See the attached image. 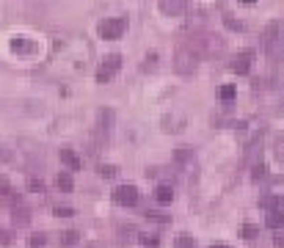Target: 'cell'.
<instances>
[{"label":"cell","mask_w":284,"mask_h":248,"mask_svg":"<svg viewBox=\"0 0 284 248\" xmlns=\"http://www.w3.org/2000/svg\"><path fill=\"white\" fill-rule=\"evenodd\" d=\"M160 11L166 14V17H177V14L185 11V6H188V0H157Z\"/></svg>","instance_id":"cell-6"},{"label":"cell","mask_w":284,"mask_h":248,"mask_svg":"<svg viewBox=\"0 0 284 248\" xmlns=\"http://www.w3.org/2000/svg\"><path fill=\"white\" fill-rule=\"evenodd\" d=\"M265 171H268L265 165L257 163V165H254V171H251V177H254V179H262V177H265Z\"/></svg>","instance_id":"cell-26"},{"label":"cell","mask_w":284,"mask_h":248,"mask_svg":"<svg viewBox=\"0 0 284 248\" xmlns=\"http://www.w3.org/2000/svg\"><path fill=\"white\" fill-rule=\"evenodd\" d=\"M61 163L66 165V168H69V171H77V168H80V165H83V160L77 157L75 154V149H61Z\"/></svg>","instance_id":"cell-7"},{"label":"cell","mask_w":284,"mask_h":248,"mask_svg":"<svg viewBox=\"0 0 284 248\" xmlns=\"http://www.w3.org/2000/svg\"><path fill=\"white\" fill-rule=\"evenodd\" d=\"M44 243H47V240H44V235H33V237H30V248H42Z\"/></svg>","instance_id":"cell-27"},{"label":"cell","mask_w":284,"mask_h":248,"mask_svg":"<svg viewBox=\"0 0 284 248\" xmlns=\"http://www.w3.org/2000/svg\"><path fill=\"white\" fill-rule=\"evenodd\" d=\"M163 130L166 132H182L185 130V116L179 111H171V113H166V116H163Z\"/></svg>","instance_id":"cell-5"},{"label":"cell","mask_w":284,"mask_h":248,"mask_svg":"<svg viewBox=\"0 0 284 248\" xmlns=\"http://www.w3.org/2000/svg\"><path fill=\"white\" fill-rule=\"evenodd\" d=\"M119 174V168L116 165H100V177H105V179H113Z\"/></svg>","instance_id":"cell-19"},{"label":"cell","mask_w":284,"mask_h":248,"mask_svg":"<svg viewBox=\"0 0 284 248\" xmlns=\"http://www.w3.org/2000/svg\"><path fill=\"white\" fill-rule=\"evenodd\" d=\"M55 185H58V190L69 193V190H72V177H69V174H58V177H55Z\"/></svg>","instance_id":"cell-14"},{"label":"cell","mask_w":284,"mask_h":248,"mask_svg":"<svg viewBox=\"0 0 284 248\" xmlns=\"http://www.w3.org/2000/svg\"><path fill=\"white\" fill-rule=\"evenodd\" d=\"M174 69L179 72V75H190V72L196 69V53L193 47H179L177 55H174Z\"/></svg>","instance_id":"cell-1"},{"label":"cell","mask_w":284,"mask_h":248,"mask_svg":"<svg viewBox=\"0 0 284 248\" xmlns=\"http://www.w3.org/2000/svg\"><path fill=\"white\" fill-rule=\"evenodd\" d=\"M77 243V232H64L61 235V246H75Z\"/></svg>","instance_id":"cell-20"},{"label":"cell","mask_w":284,"mask_h":248,"mask_svg":"<svg viewBox=\"0 0 284 248\" xmlns=\"http://www.w3.org/2000/svg\"><path fill=\"white\" fill-rule=\"evenodd\" d=\"M235 94H237L235 86H221V91H218V97H221L224 102H232V100H235Z\"/></svg>","instance_id":"cell-16"},{"label":"cell","mask_w":284,"mask_h":248,"mask_svg":"<svg viewBox=\"0 0 284 248\" xmlns=\"http://www.w3.org/2000/svg\"><path fill=\"white\" fill-rule=\"evenodd\" d=\"M260 204H262V207H268V210H273V207H279V196H273V193H271V196H265V199H262Z\"/></svg>","instance_id":"cell-21"},{"label":"cell","mask_w":284,"mask_h":248,"mask_svg":"<svg viewBox=\"0 0 284 248\" xmlns=\"http://www.w3.org/2000/svg\"><path fill=\"white\" fill-rule=\"evenodd\" d=\"M279 111H282V113H284V100H282V108H279Z\"/></svg>","instance_id":"cell-33"},{"label":"cell","mask_w":284,"mask_h":248,"mask_svg":"<svg viewBox=\"0 0 284 248\" xmlns=\"http://www.w3.org/2000/svg\"><path fill=\"white\" fill-rule=\"evenodd\" d=\"M28 185H30V190H36V193H44V182H42V179L30 177V179H28Z\"/></svg>","instance_id":"cell-22"},{"label":"cell","mask_w":284,"mask_h":248,"mask_svg":"<svg viewBox=\"0 0 284 248\" xmlns=\"http://www.w3.org/2000/svg\"><path fill=\"white\" fill-rule=\"evenodd\" d=\"M119 66H122V55H116V53L108 55V58L100 64V69H97V83H108L119 72Z\"/></svg>","instance_id":"cell-4"},{"label":"cell","mask_w":284,"mask_h":248,"mask_svg":"<svg viewBox=\"0 0 284 248\" xmlns=\"http://www.w3.org/2000/svg\"><path fill=\"white\" fill-rule=\"evenodd\" d=\"M127 30V19L122 17H111L100 22V36L102 39H122V33Z\"/></svg>","instance_id":"cell-2"},{"label":"cell","mask_w":284,"mask_h":248,"mask_svg":"<svg viewBox=\"0 0 284 248\" xmlns=\"http://www.w3.org/2000/svg\"><path fill=\"white\" fill-rule=\"evenodd\" d=\"M154 199H157L160 204H171L174 188H171V185H157V190H154Z\"/></svg>","instance_id":"cell-10"},{"label":"cell","mask_w":284,"mask_h":248,"mask_svg":"<svg viewBox=\"0 0 284 248\" xmlns=\"http://www.w3.org/2000/svg\"><path fill=\"white\" fill-rule=\"evenodd\" d=\"M224 22H226V28H232V30H246V25L237 22V19H232V17H226Z\"/></svg>","instance_id":"cell-25"},{"label":"cell","mask_w":284,"mask_h":248,"mask_svg":"<svg viewBox=\"0 0 284 248\" xmlns=\"http://www.w3.org/2000/svg\"><path fill=\"white\" fill-rule=\"evenodd\" d=\"M146 218L157 221V224H168V215H163V213H154V210H149V213H146Z\"/></svg>","instance_id":"cell-23"},{"label":"cell","mask_w":284,"mask_h":248,"mask_svg":"<svg viewBox=\"0 0 284 248\" xmlns=\"http://www.w3.org/2000/svg\"><path fill=\"white\" fill-rule=\"evenodd\" d=\"M210 248H229V246H210Z\"/></svg>","instance_id":"cell-32"},{"label":"cell","mask_w":284,"mask_h":248,"mask_svg":"<svg viewBox=\"0 0 284 248\" xmlns=\"http://www.w3.org/2000/svg\"><path fill=\"white\" fill-rule=\"evenodd\" d=\"M273 246H276V248H284V235L273 237Z\"/></svg>","instance_id":"cell-31"},{"label":"cell","mask_w":284,"mask_h":248,"mask_svg":"<svg viewBox=\"0 0 284 248\" xmlns=\"http://www.w3.org/2000/svg\"><path fill=\"white\" fill-rule=\"evenodd\" d=\"M243 237H246V240H257V237H260V229L251 226V224H246L243 226Z\"/></svg>","instance_id":"cell-18"},{"label":"cell","mask_w":284,"mask_h":248,"mask_svg":"<svg viewBox=\"0 0 284 248\" xmlns=\"http://www.w3.org/2000/svg\"><path fill=\"white\" fill-rule=\"evenodd\" d=\"M268 193H273V196H279V199H282V196H284V177L271 179V185H268Z\"/></svg>","instance_id":"cell-11"},{"label":"cell","mask_w":284,"mask_h":248,"mask_svg":"<svg viewBox=\"0 0 284 248\" xmlns=\"http://www.w3.org/2000/svg\"><path fill=\"white\" fill-rule=\"evenodd\" d=\"M113 124V111H100V130L108 135V130H111Z\"/></svg>","instance_id":"cell-12"},{"label":"cell","mask_w":284,"mask_h":248,"mask_svg":"<svg viewBox=\"0 0 284 248\" xmlns=\"http://www.w3.org/2000/svg\"><path fill=\"white\" fill-rule=\"evenodd\" d=\"M154 61H157V55H146V64H143V69H154Z\"/></svg>","instance_id":"cell-30"},{"label":"cell","mask_w":284,"mask_h":248,"mask_svg":"<svg viewBox=\"0 0 284 248\" xmlns=\"http://www.w3.org/2000/svg\"><path fill=\"white\" fill-rule=\"evenodd\" d=\"M8 190H11V185H8V179H6V177H0V196H6Z\"/></svg>","instance_id":"cell-29"},{"label":"cell","mask_w":284,"mask_h":248,"mask_svg":"<svg viewBox=\"0 0 284 248\" xmlns=\"http://www.w3.org/2000/svg\"><path fill=\"white\" fill-rule=\"evenodd\" d=\"M273 154H276L279 163H284V135L276 138V143H273Z\"/></svg>","instance_id":"cell-15"},{"label":"cell","mask_w":284,"mask_h":248,"mask_svg":"<svg viewBox=\"0 0 284 248\" xmlns=\"http://www.w3.org/2000/svg\"><path fill=\"white\" fill-rule=\"evenodd\" d=\"M243 3H254V0H243Z\"/></svg>","instance_id":"cell-34"},{"label":"cell","mask_w":284,"mask_h":248,"mask_svg":"<svg viewBox=\"0 0 284 248\" xmlns=\"http://www.w3.org/2000/svg\"><path fill=\"white\" fill-rule=\"evenodd\" d=\"M141 243H143L146 248H157V246H160V240H157V237H152V235H143Z\"/></svg>","instance_id":"cell-24"},{"label":"cell","mask_w":284,"mask_h":248,"mask_svg":"<svg viewBox=\"0 0 284 248\" xmlns=\"http://www.w3.org/2000/svg\"><path fill=\"white\" fill-rule=\"evenodd\" d=\"M265 224L271 226V229H282V226H284V210H282V207H273L271 213H268Z\"/></svg>","instance_id":"cell-9"},{"label":"cell","mask_w":284,"mask_h":248,"mask_svg":"<svg viewBox=\"0 0 284 248\" xmlns=\"http://www.w3.org/2000/svg\"><path fill=\"white\" fill-rule=\"evenodd\" d=\"M28 221H30V213H28V210H25V207H19V210L14 207V224H17V226H25Z\"/></svg>","instance_id":"cell-13"},{"label":"cell","mask_w":284,"mask_h":248,"mask_svg":"<svg viewBox=\"0 0 284 248\" xmlns=\"http://www.w3.org/2000/svg\"><path fill=\"white\" fill-rule=\"evenodd\" d=\"M55 215H61V218H69V215H72V207H55Z\"/></svg>","instance_id":"cell-28"},{"label":"cell","mask_w":284,"mask_h":248,"mask_svg":"<svg viewBox=\"0 0 284 248\" xmlns=\"http://www.w3.org/2000/svg\"><path fill=\"white\" fill-rule=\"evenodd\" d=\"M177 248H196V240L190 235H179L177 237Z\"/></svg>","instance_id":"cell-17"},{"label":"cell","mask_w":284,"mask_h":248,"mask_svg":"<svg viewBox=\"0 0 284 248\" xmlns=\"http://www.w3.org/2000/svg\"><path fill=\"white\" fill-rule=\"evenodd\" d=\"M113 201H116L119 207H133L138 204V188L136 185H119L116 190H113Z\"/></svg>","instance_id":"cell-3"},{"label":"cell","mask_w":284,"mask_h":248,"mask_svg":"<svg viewBox=\"0 0 284 248\" xmlns=\"http://www.w3.org/2000/svg\"><path fill=\"white\" fill-rule=\"evenodd\" d=\"M229 69L237 72V75H246V72L251 69V53H240V55H237V58L229 64Z\"/></svg>","instance_id":"cell-8"}]
</instances>
